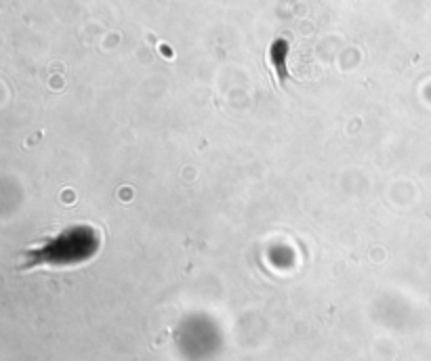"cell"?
I'll return each mask as SVG.
<instances>
[{
    "instance_id": "obj_1",
    "label": "cell",
    "mask_w": 431,
    "mask_h": 361,
    "mask_svg": "<svg viewBox=\"0 0 431 361\" xmlns=\"http://www.w3.org/2000/svg\"><path fill=\"white\" fill-rule=\"evenodd\" d=\"M101 250V231L91 225H69L26 248L19 256L21 271L51 267L65 269L89 262Z\"/></svg>"
},
{
    "instance_id": "obj_2",
    "label": "cell",
    "mask_w": 431,
    "mask_h": 361,
    "mask_svg": "<svg viewBox=\"0 0 431 361\" xmlns=\"http://www.w3.org/2000/svg\"><path fill=\"white\" fill-rule=\"evenodd\" d=\"M286 57H289V42L286 40H276L269 51H267V61L273 69V76H276L280 86H286V82L291 80L289 74V65H286Z\"/></svg>"
}]
</instances>
